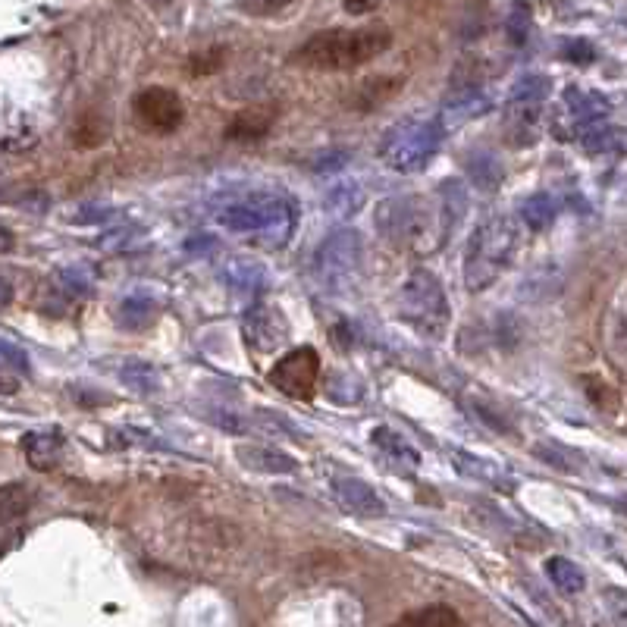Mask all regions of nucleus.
I'll use <instances>...</instances> for the list:
<instances>
[{
    "label": "nucleus",
    "mask_w": 627,
    "mask_h": 627,
    "mask_svg": "<svg viewBox=\"0 0 627 627\" xmlns=\"http://www.w3.org/2000/svg\"><path fill=\"white\" fill-rule=\"evenodd\" d=\"M380 232L405 251L433 254L446 242L455 223V204L443 195H402L389 198L377 211Z\"/></svg>",
    "instance_id": "1"
},
{
    "label": "nucleus",
    "mask_w": 627,
    "mask_h": 627,
    "mask_svg": "<svg viewBox=\"0 0 627 627\" xmlns=\"http://www.w3.org/2000/svg\"><path fill=\"white\" fill-rule=\"evenodd\" d=\"M214 220L236 239H245L248 245L258 248L286 245L295 229L292 204L270 192H242V195L217 198Z\"/></svg>",
    "instance_id": "2"
},
{
    "label": "nucleus",
    "mask_w": 627,
    "mask_h": 627,
    "mask_svg": "<svg viewBox=\"0 0 627 627\" xmlns=\"http://www.w3.org/2000/svg\"><path fill=\"white\" fill-rule=\"evenodd\" d=\"M521 229L515 214H490L468 239L464 251V286L471 292H486L496 286L505 270L515 264Z\"/></svg>",
    "instance_id": "3"
},
{
    "label": "nucleus",
    "mask_w": 627,
    "mask_h": 627,
    "mask_svg": "<svg viewBox=\"0 0 627 627\" xmlns=\"http://www.w3.org/2000/svg\"><path fill=\"white\" fill-rule=\"evenodd\" d=\"M392 32L383 26L364 29H327L311 35L295 51V63L308 69H323V73H342V69H358L380 54L389 51Z\"/></svg>",
    "instance_id": "4"
},
{
    "label": "nucleus",
    "mask_w": 627,
    "mask_h": 627,
    "mask_svg": "<svg viewBox=\"0 0 627 627\" xmlns=\"http://www.w3.org/2000/svg\"><path fill=\"white\" fill-rule=\"evenodd\" d=\"M396 308L408 327L427 339H443L449 330V298L430 270H414L408 276L396 295Z\"/></svg>",
    "instance_id": "5"
},
{
    "label": "nucleus",
    "mask_w": 627,
    "mask_h": 627,
    "mask_svg": "<svg viewBox=\"0 0 627 627\" xmlns=\"http://www.w3.org/2000/svg\"><path fill=\"white\" fill-rule=\"evenodd\" d=\"M443 129L439 123H424V120H405V123H396L380 142V160L386 167L399 170V173H414V170H424L439 142H443Z\"/></svg>",
    "instance_id": "6"
},
{
    "label": "nucleus",
    "mask_w": 627,
    "mask_h": 627,
    "mask_svg": "<svg viewBox=\"0 0 627 627\" xmlns=\"http://www.w3.org/2000/svg\"><path fill=\"white\" fill-rule=\"evenodd\" d=\"M549 98V79L543 73H530L515 82L512 95L505 101V142L524 148L537 142V126Z\"/></svg>",
    "instance_id": "7"
},
{
    "label": "nucleus",
    "mask_w": 627,
    "mask_h": 627,
    "mask_svg": "<svg viewBox=\"0 0 627 627\" xmlns=\"http://www.w3.org/2000/svg\"><path fill=\"white\" fill-rule=\"evenodd\" d=\"M361 251L364 242L358 232L352 229H339L330 239H323L317 254H314V276L330 289H342L358 276L361 270Z\"/></svg>",
    "instance_id": "8"
},
{
    "label": "nucleus",
    "mask_w": 627,
    "mask_h": 627,
    "mask_svg": "<svg viewBox=\"0 0 627 627\" xmlns=\"http://www.w3.org/2000/svg\"><path fill=\"white\" fill-rule=\"evenodd\" d=\"M320 383V355L311 345H298L270 367V386L286 399L311 402Z\"/></svg>",
    "instance_id": "9"
},
{
    "label": "nucleus",
    "mask_w": 627,
    "mask_h": 627,
    "mask_svg": "<svg viewBox=\"0 0 627 627\" xmlns=\"http://www.w3.org/2000/svg\"><path fill=\"white\" fill-rule=\"evenodd\" d=\"M132 107H135V116H138V123H142V129L157 132V135L176 132L185 120L182 98L176 95L173 88H164V85L145 88L142 95L135 98Z\"/></svg>",
    "instance_id": "10"
},
{
    "label": "nucleus",
    "mask_w": 627,
    "mask_h": 627,
    "mask_svg": "<svg viewBox=\"0 0 627 627\" xmlns=\"http://www.w3.org/2000/svg\"><path fill=\"white\" fill-rule=\"evenodd\" d=\"M602 352L609 367L627 383V283L615 289L602 314Z\"/></svg>",
    "instance_id": "11"
},
{
    "label": "nucleus",
    "mask_w": 627,
    "mask_h": 627,
    "mask_svg": "<svg viewBox=\"0 0 627 627\" xmlns=\"http://www.w3.org/2000/svg\"><path fill=\"white\" fill-rule=\"evenodd\" d=\"M242 333H245V342L254 355H270L286 342V320L273 308L258 305L248 311V317L242 323Z\"/></svg>",
    "instance_id": "12"
},
{
    "label": "nucleus",
    "mask_w": 627,
    "mask_h": 627,
    "mask_svg": "<svg viewBox=\"0 0 627 627\" xmlns=\"http://www.w3.org/2000/svg\"><path fill=\"white\" fill-rule=\"evenodd\" d=\"M330 490L348 515H358V518H383L386 515V502L380 499V493L358 477H333Z\"/></svg>",
    "instance_id": "13"
},
{
    "label": "nucleus",
    "mask_w": 627,
    "mask_h": 627,
    "mask_svg": "<svg viewBox=\"0 0 627 627\" xmlns=\"http://www.w3.org/2000/svg\"><path fill=\"white\" fill-rule=\"evenodd\" d=\"M276 113H280V107L276 104H254V107H245L239 110L236 116L229 120V129H226V138H232V142H254V138H261L270 132Z\"/></svg>",
    "instance_id": "14"
},
{
    "label": "nucleus",
    "mask_w": 627,
    "mask_h": 627,
    "mask_svg": "<svg viewBox=\"0 0 627 627\" xmlns=\"http://www.w3.org/2000/svg\"><path fill=\"white\" fill-rule=\"evenodd\" d=\"M22 452L35 471H54L63 458V436L60 430H32L22 436Z\"/></svg>",
    "instance_id": "15"
},
{
    "label": "nucleus",
    "mask_w": 627,
    "mask_h": 627,
    "mask_svg": "<svg viewBox=\"0 0 627 627\" xmlns=\"http://www.w3.org/2000/svg\"><path fill=\"white\" fill-rule=\"evenodd\" d=\"M565 110H568L571 126H577L580 135H584V132H590L593 126H599L602 120H606L609 104L602 101L599 95H593V91L571 88V91H565Z\"/></svg>",
    "instance_id": "16"
},
{
    "label": "nucleus",
    "mask_w": 627,
    "mask_h": 627,
    "mask_svg": "<svg viewBox=\"0 0 627 627\" xmlns=\"http://www.w3.org/2000/svg\"><path fill=\"white\" fill-rule=\"evenodd\" d=\"M236 458L245 464L248 471L254 474H270V477H280V474H292L298 464L289 452L283 449H270V446H239Z\"/></svg>",
    "instance_id": "17"
},
{
    "label": "nucleus",
    "mask_w": 627,
    "mask_h": 627,
    "mask_svg": "<svg viewBox=\"0 0 627 627\" xmlns=\"http://www.w3.org/2000/svg\"><path fill=\"white\" fill-rule=\"evenodd\" d=\"M452 464L458 468V474L471 477V480H480L486 486H493V490H512V480H508L512 474H505L499 464H493V461H483V458H477L471 452H455Z\"/></svg>",
    "instance_id": "18"
},
{
    "label": "nucleus",
    "mask_w": 627,
    "mask_h": 627,
    "mask_svg": "<svg viewBox=\"0 0 627 627\" xmlns=\"http://www.w3.org/2000/svg\"><path fill=\"white\" fill-rule=\"evenodd\" d=\"M370 443H374L389 461L402 464V468H417V464H421V452L414 449V443H408V436L392 430V427H374Z\"/></svg>",
    "instance_id": "19"
},
{
    "label": "nucleus",
    "mask_w": 627,
    "mask_h": 627,
    "mask_svg": "<svg viewBox=\"0 0 627 627\" xmlns=\"http://www.w3.org/2000/svg\"><path fill=\"white\" fill-rule=\"evenodd\" d=\"M580 142H584L587 154H627V129L599 123L580 135Z\"/></svg>",
    "instance_id": "20"
},
{
    "label": "nucleus",
    "mask_w": 627,
    "mask_h": 627,
    "mask_svg": "<svg viewBox=\"0 0 627 627\" xmlns=\"http://www.w3.org/2000/svg\"><path fill=\"white\" fill-rule=\"evenodd\" d=\"M157 314V301L154 298H142V295H126L120 298V305H116L113 317L120 327L126 330H145L148 323L154 320Z\"/></svg>",
    "instance_id": "21"
},
{
    "label": "nucleus",
    "mask_w": 627,
    "mask_h": 627,
    "mask_svg": "<svg viewBox=\"0 0 627 627\" xmlns=\"http://www.w3.org/2000/svg\"><path fill=\"white\" fill-rule=\"evenodd\" d=\"M32 502H35L32 486L19 480L0 483V524H10V521H19L22 515H29Z\"/></svg>",
    "instance_id": "22"
},
{
    "label": "nucleus",
    "mask_w": 627,
    "mask_h": 627,
    "mask_svg": "<svg viewBox=\"0 0 627 627\" xmlns=\"http://www.w3.org/2000/svg\"><path fill=\"white\" fill-rule=\"evenodd\" d=\"M533 452H537V458L549 461L552 468H559L565 474H584L587 471V458L580 455L577 449H568L562 443H549V439H546V443L533 446Z\"/></svg>",
    "instance_id": "23"
},
{
    "label": "nucleus",
    "mask_w": 627,
    "mask_h": 627,
    "mask_svg": "<svg viewBox=\"0 0 627 627\" xmlns=\"http://www.w3.org/2000/svg\"><path fill=\"white\" fill-rule=\"evenodd\" d=\"M546 574H549L552 584L559 587L562 593H568V596H574V593H580L587 587L584 571H580L571 559H562V555H552V559H546Z\"/></svg>",
    "instance_id": "24"
},
{
    "label": "nucleus",
    "mask_w": 627,
    "mask_h": 627,
    "mask_svg": "<svg viewBox=\"0 0 627 627\" xmlns=\"http://www.w3.org/2000/svg\"><path fill=\"white\" fill-rule=\"evenodd\" d=\"M408 627H464L461 615L449 606H427V609H417L411 612L408 618H402Z\"/></svg>",
    "instance_id": "25"
},
{
    "label": "nucleus",
    "mask_w": 627,
    "mask_h": 627,
    "mask_svg": "<svg viewBox=\"0 0 627 627\" xmlns=\"http://www.w3.org/2000/svg\"><path fill=\"white\" fill-rule=\"evenodd\" d=\"M584 392L590 396V402L599 408V411H618V389L615 386H609L602 377H596V374H587L584 377Z\"/></svg>",
    "instance_id": "26"
},
{
    "label": "nucleus",
    "mask_w": 627,
    "mask_h": 627,
    "mask_svg": "<svg viewBox=\"0 0 627 627\" xmlns=\"http://www.w3.org/2000/svg\"><path fill=\"white\" fill-rule=\"evenodd\" d=\"M521 217L530 229H546L555 217V201L549 195H533V198H527Z\"/></svg>",
    "instance_id": "27"
},
{
    "label": "nucleus",
    "mask_w": 627,
    "mask_h": 627,
    "mask_svg": "<svg viewBox=\"0 0 627 627\" xmlns=\"http://www.w3.org/2000/svg\"><path fill=\"white\" fill-rule=\"evenodd\" d=\"M57 286L69 295V298H85L91 292V276L85 267H63L57 273Z\"/></svg>",
    "instance_id": "28"
},
{
    "label": "nucleus",
    "mask_w": 627,
    "mask_h": 627,
    "mask_svg": "<svg viewBox=\"0 0 627 627\" xmlns=\"http://www.w3.org/2000/svg\"><path fill=\"white\" fill-rule=\"evenodd\" d=\"M474 408H477V414H480V421L483 424H490L493 430H499V433H508L512 430V417H508V411L505 408H499V402H493V399H474L471 402Z\"/></svg>",
    "instance_id": "29"
},
{
    "label": "nucleus",
    "mask_w": 627,
    "mask_h": 627,
    "mask_svg": "<svg viewBox=\"0 0 627 627\" xmlns=\"http://www.w3.org/2000/svg\"><path fill=\"white\" fill-rule=\"evenodd\" d=\"M123 383L138 389V392H151L154 383H157V374L145 364H129V367H123Z\"/></svg>",
    "instance_id": "30"
},
{
    "label": "nucleus",
    "mask_w": 627,
    "mask_h": 627,
    "mask_svg": "<svg viewBox=\"0 0 627 627\" xmlns=\"http://www.w3.org/2000/svg\"><path fill=\"white\" fill-rule=\"evenodd\" d=\"M223 60H226L223 48H211L207 54H195V57L189 60V69H192V76H195V79H201V76L217 73V69L223 66Z\"/></svg>",
    "instance_id": "31"
},
{
    "label": "nucleus",
    "mask_w": 627,
    "mask_h": 627,
    "mask_svg": "<svg viewBox=\"0 0 627 627\" xmlns=\"http://www.w3.org/2000/svg\"><path fill=\"white\" fill-rule=\"evenodd\" d=\"M0 367H7V370H29V355L22 352L19 345L7 342V339H0Z\"/></svg>",
    "instance_id": "32"
},
{
    "label": "nucleus",
    "mask_w": 627,
    "mask_h": 627,
    "mask_svg": "<svg viewBox=\"0 0 627 627\" xmlns=\"http://www.w3.org/2000/svg\"><path fill=\"white\" fill-rule=\"evenodd\" d=\"M110 443H113L116 449H135V446H145V443H151V439H148V433H142V430L120 427V430L113 433Z\"/></svg>",
    "instance_id": "33"
},
{
    "label": "nucleus",
    "mask_w": 627,
    "mask_h": 627,
    "mask_svg": "<svg viewBox=\"0 0 627 627\" xmlns=\"http://www.w3.org/2000/svg\"><path fill=\"white\" fill-rule=\"evenodd\" d=\"M239 267H242V261L229 264V270H226V273H239ZM229 283H232V286H248V289L254 292V289H261V283H264V280H261V273H258V276H229Z\"/></svg>",
    "instance_id": "34"
},
{
    "label": "nucleus",
    "mask_w": 627,
    "mask_h": 627,
    "mask_svg": "<svg viewBox=\"0 0 627 627\" xmlns=\"http://www.w3.org/2000/svg\"><path fill=\"white\" fill-rule=\"evenodd\" d=\"M239 10L251 13V16H270V13H283V4H239Z\"/></svg>",
    "instance_id": "35"
},
{
    "label": "nucleus",
    "mask_w": 627,
    "mask_h": 627,
    "mask_svg": "<svg viewBox=\"0 0 627 627\" xmlns=\"http://www.w3.org/2000/svg\"><path fill=\"white\" fill-rule=\"evenodd\" d=\"M19 389V380L10 377V370L7 367H0V396H10V392Z\"/></svg>",
    "instance_id": "36"
},
{
    "label": "nucleus",
    "mask_w": 627,
    "mask_h": 627,
    "mask_svg": "<svg viewBox=\"0 0 627 627\" xmlns=\"http://www.w3.org/2000/svg\"><path fill=\"white\" fill-rule=\"evenodd\" d=\"M13 305V286L7 276H0V311H7Z\"/></svg>",
    "instance_id": "37"
},
{
    "label": "nucleus",
    "mask_w": 627,
    "mask_h": 627,
    "mask_svg": "<svg viewBox=\"0 0 627 627\" xmlns=\"http://www.w3.org/2000/svg\"><path fill=\"white\" fill-rule=\"evenodd\" d=\"M13 245H16V236L10 232V226L0 223V254H10V251H13Z\"/></svg>",
    "instance_id": "38"
},
{
    "label": "nucleus",
    "mask_w": 627,
    "mask_h": 627,
    "mask_svg": "<svg viewBox=\"0 0 627 627\" xmlns=\"http://www.w3.org/2000/svg\"><path fill=\"white\" fill-rule=\"evenodd\" d=\"M609 599H612V606H615V615H618V618H621V621L627 624V596H624V593H615V590H612V593H609Z\"/></svg>",
    "instance_id": "39"
},
{
    "label": "nucleus",
    "mask_w": 627,
    "mask_h": 627,
    "mask_svg": "<svg viewBox=\"0 0 627 627\" xmlns=\"http://www.w3.org/2000/svg\"><path fill=\"white\" fill-rule=\"evenodd\" d=\"M389 627H408L405 621H396V624H389Z\"/></svg>",
    "instance_id": "40"
}]
</instances>
